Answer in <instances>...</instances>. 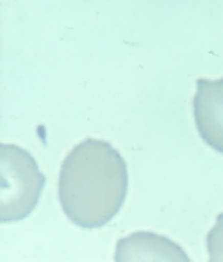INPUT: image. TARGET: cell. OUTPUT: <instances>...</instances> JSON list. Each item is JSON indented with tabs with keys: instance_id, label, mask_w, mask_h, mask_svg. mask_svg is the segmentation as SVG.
Returning a JSON list of instances; mask_svg holds the SVG:
<instances>
[{
	"instance_id": "cell-1",
	"label": "cell",
	"mask_w": 223,
	"mask_h": 262,
	"mask_svg": "<svg viewBox=\"0 0 223 262\" xmlns=\"http://www.w3.org/2000/svg\"><path fill=\"white\" fill-rule=\"evenodd\" d=\"M127 167L109 143L87 139L65 158L58 180L64 213L85 229L101 228L119 213L127 194Z\"/></svg>"
},
{
	"instance_id": "cell-2",
	"label": "cell",
	"mask_w": 223,
	"mask_h": 262,
	"mask_svg": "<svg viewBox=\"0 0 223 262\" xmlns=\"http://www.w3.org/2000/svg\"><path fill=\"white\" fill-rule=\"evenodd\" d=\"M46 178L32 154L17 145H0V220L14 222L32 213Z\"/></svg>"
},
{
	"instance_id": "cell-3",
	"label": "cell",
	"mask_w": 223,
	"mask_h": 262,
	"mask_svg": "<svg viewBox=\"0 0 223 262\" xmlns=\"http://www.w3.org/2000/svg\"><path fill=\"white\" fill-rule=\"evenodd\" d=\"M193 113L202 140L223 154V78L196 80Z\"/></svg>"
},
{
	"instance_id": "cell-4",
	"label": "cell",
	"mask_w": 223,
	"mask_h": 262,
	"mask_svg": "<svg viewBox=\"0 0 223 262\" xmlns=\"http://www.w3.org/2000/svg\"><path fill=\"white\" fill-rule=\"evenodd\" d=\"M116 261L177 260L190 261L184 250L174 242L151 232H136L117 242Z\"/></svg>"
},
{
	"instance_id": "cell-5",
	"label": "cell",
	"mask_w": 223,
	"mask_h": 262,
	"mask_svg": "<svg viewBox=\"0 0 223 262\" xmlns=\"http://www.w3.org/2000/svg\"><path fill=\"white\" fill-rule=\"evenodd\" d=\"M210 261H223V213L216 216L215 226L207 236Z\"/></svg>"
}]
</instances>
